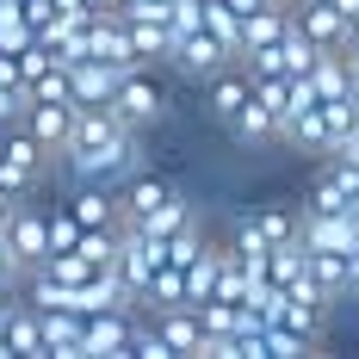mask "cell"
<instances>
[{"instance_id": "obj_27", "label": "cell", "mask_w": 359, "mask_h": 359, "mask_svg": "<svg viewBox=\"0 0 359 359\" xmlns=\"http://www.w3.org/2000/svg\"><path fill=\"white\" fill-rule=\"evenodd\" d=\"M347 69H353V81H347V93H353V106H359V56L347 50Z\"/></svg>"}, {"instance_id": "obj_31", "label": "cell", "mask_w": 359, "mask_h": 359, "mask_svg": "<svg viewBox=\"0 0 359 359\" xmlns=\"http://www.w3.org/2000/svg\"><path fill=\"white\" fill-rule=\"evenodd\" d=\"M291 6H310V0H291Z\"/></svg>"}, {"instance_id": "obj_20", "label": "cell", "mask_w": 359, "mask_h": 359, "mask_svg": "<svg viewBox=\"0 0 359 359\" xmlns=\"http://www.w3.org/2000/svg\"><path fill=\"white\" fill-rule=\"evenodd\" d=\"M161 242H168V266H192L198 254L211 248V236H205V223H198V217H186L174 236H161Z\"/></svg>"}, {"instance_id": "obj_15", "label": "cell", "mask_w": 359, "mask_h": 359, "mask_svg": "<svg viewBox=\"0 0 359 359\" xmlns=\"http://www.w3.org/2000/svg\"><path fill=\"white\" fill-rule=\"evenodd\" d=\"M69 93H74V106H111L118 100V69L100 62V56L69 62Z\"/></svg>"}, {"instance_id": "obj_13", "label": "cell", "mask_w": 359, "mask_h": 359, "mask_svg": "<svg viewBox=\"0 0 359 359\" xmlns=\"http://www.w3.org/2000/svg\"><path fill=\"white\" fill-rule=\"evenodd\" d=\"M168 62H180V69H186V74H198V81H205V74H217V69H223V62H236V56L223 50V37H217L211 25H198V32H192V37H180L174 50H168Z\"/></svg>"}, {"instance_id": "obj_28", "label": "cell", "mask_w": 359, "mask_h": 359, "mask_svg": "<svg viewBox=\"0 0 359 359\" xmlns=\"http://www.w3.org/2000/svg\"><path fill=\"white\" fill-rule=\"evenodd\" d=\"M118 6H124V0H93V13H118Z\"/></svg>"}, {"instance_id": "obj_4", "label": "cell", "mask_w": 359, "mask_h": 359, "mask_svg": "<svg viewBox=\"0 0 359 359\" xmlns=\"http://www.w3.org/2000/svg\"><path fill=\"white\" fill-rule=\"evenodd\" d=\"M137 310H143V304H111V310H93V316H87V347H81V359H124V353H130Z\"/></svg>"}, {"instance_id": "obj_30", "label": "cell", "mask_w": 359, "mask_h": 359, "mask_svg": "<svg viewBox=\"0 0 359 359\" xmlns=\"http://www.w3.org/2000/svg\"><path fill=\"white\" fill-rule=\"evenodd\" d=\"M334 6H341V13H347V19H353V13H359V0H334Z\"/></svg>"}, {"instance_id": "obj_5", "label": "cell", "mask_w": 359, "mask_h": 359, "mask_svg": "<svg viewBox=\"0 0 359 359\" xmlns=\"http://www.w3.org/2000/svg\"><path fill=\"white\" fill-rule=\"evenodd\" d=\"M6 242H13V254L25 260V273L32 266H43L50 260V205H19V211L6 217Z\"/></svg>"}, {"instance_id": "obj_16", "label": "cell", "mask_w": 359, "mask_h": 359, "mask_svg": "<svg viewBox=\"0 0 359 359\" xmlns=\"http://www.w3.org/2000/svg\"><path fill=\"white\" fill-rule=\"evenodd\" d=\"M297 25L316 37L323 50H347V13H341L334 0H310V6H297Z\"/></svg>"}, {"instance_id": "obj_8", "label": "cell", "mask_w": 359, "mask_h": 359, "mask_svg": "<svg viewBox=\"0 0 359 359\" xmlns=\"http://www.w3.org/2000/svg\"><path fill=\"white\" fill-rule=\"evenodd\" d=\"M74 111H81L74 100H25V118H19V124H25L50 155H62V149H69V130H74Z\"/></svg>"}, {"instance_id": "obj_14", "label": "cell", "mask_w": 359, "mask_h": 359, "mask_svg": "<svg viewBox=\"0 0 359 359\" xmlns=\"http://www.w3.org/2000/svg\"><path fill=\"white\" fill-rule=\"evenodd\" d=\"M310 285L328 297V310L347 304V297H353V260L341 248H310Z\"/></svg>"}, {"instance_id": "obj_6", "label": "cell", "mask_w": 359, "mask_h": 359, "mask_svg": "<svg viewBox=\"0 0 359 359\" xmlns=\"http://www.w3.org/2000/svg\"><path fill=\"white\" fill-rule=\"evenodd\" d=\"M149 316L168 334L174 359H211V334H205V316H198L192 304H168V310H149Z\"/></svg>"}, {"instance_id": "obj_29", "label": "cell", "mask_w": 359, "mask_h": 359, "mask_svg": "<svg viewBox=\"0 0 359 359\" xmlns=\"http://www.w3.org/2000/svg\"><path fill=\"white\" fill-rule=\"evenodd\" d=\"M347 260H353V297H359V248H353V254H347Z\"/></svg>"}, {"instance_id": "obj_1", "label": "cell", "mask_w": 359, "mask_h": 359, "mask_svg": "<svg viewBox=\"0 0 359 359\" xmlns=\"http://www.w3.org/2000/svg\"><path fill=\"white\" fill-rule=\"evenodd\" d=\"M62 174L69 180H93V186H124V180L137 174V130L118 124V130L100 137V143L69 149V155H62Z\"/></svg>"}, {"instance_id": "obj_22", "label": "cell", "mask_w": 359, "mask_h": 359, "mask_svg": "<svg viewBox=\"0 0 359 359\" xmlns=\"http://www.w3.org/2000/svg\"><path fill=\"white\" fill-rule=\"evenodd\" d=\"M198 316H205V334H211V353H217V341H229V334H236V323H242V304L211 297V304H198Z\"/></svg>"}, {"instance_id": "obj_12", "label": "cell", "mask_w": 359, "mask_h": 359, "mask_svg": "<svg viewBox=\"0 0 359 359\" xmlns=\"http://www.w3.org/2000/svg\"><path fill=\"white\" fill-rule=\"evenodd\" d=\"M304 248H359V211H304Z\"/></svg>"}, {"instance_id": "obj_17", "label": "cell", "mask_w": 359, "mask_h": 359, "mask_svg": "<svg viewBox=\"0 0 359 359\" xmlns=\"http://www.w3.org/2000/svg\"><path fill=\"white\" fill-rule=\"evenodd\" d=\"M6 347H13V359H43V316L25 297L6 310Z\"/></svg>"}, {"instance_id": "obj_18", "label": "cell", "mask_w": 359, "mask_h": 359, "mask_svg": "<svg viewBox=\"0 0 359 359\" xmlns=\"http://www.w3.org/2000/svg\"><path fill=\"white\" fill-rule=\"evenodd\" d=\"M229 130H236V143H273V137H279V111L266 106V100H248V106L236 111V124H229Z\"/></svg>"}, {"instance_id": "obj_26", "label": "cell", "mask_w": 359, "mask_h": 359, "mask_svg": "<svg viewBox=\"0 0 359 359\" xmlns=\"http://www.w3.org/2000/svg\"><path fill=\"white\" fill-rule=\"evenodd\" d=\"M19 205H25V192H13V186L0 180V217H13V211H19Z\"/></svg>"}, {"instance_id": "obj_3", "label": "cell", "mask_w": 359, "mask_h": 359, "mask_svg": "<svg viewBox=\"0 0 359 359\" xmlns=\"http://www.w3.org/2000/svg\"><path fill=\"white\" fill-rule=\"evenodd\" d=\"M111 106H118V118H124L130 130H149V124L168 111V93H161V81H155L149 62H143V69L118 74V100H111Z\"/></svg>"}, {"instance_id": "obj_10", "label": "cell", "mask_w": 359, "mask_h": 359, "mask_svg": "<svg viewBox=\"0 0 359 359\" xmlns=\"http://www.w3.org/2000/svg\"><path fill=\"white\" fill-rule=\"evenodd\" d=\"M174 192H180V186H174V180H161V174H130L124 186H118V205H124V223H149V217L161 211V205H168ZM124 223H118V229H124Z\"/></svg>"}, {"instance_id": "obj_21", "label": "cell", "mask_w": 359, "mask_h": 359, "mask_svg": "<svg viewBox=\"0 0 359 359\" xmlns=\"http://www.w3.org/2000/svg\"><path fill=\"white\" fill-rule=\"evenodd\" d=\"M130 43H137V56H143L149 69L168 62V43H174L168 37V19H130Z\"/></svg>"}, {"instance_id": "obj_7", "label": "cell", "mask_w": 359, "mask_h": 359, "mask_svg": "<svg viewBox=\"0 0 359 359\" xmlns=\"http://www.w3.org/2000/svg\"><path fill=\"white\" fill-rule=\"evenodd\" d=\"M254 100V74L248 62H223L217 74H205V106H211L217 124H236V111Z\"/></svg>"}, {"instance_id": "obj_2", "label": "cell", "mask_w": 359, "mask_h": 359, "mask_svg": "<svg viewBox=\"0 0 359 359\" xmlns=\"http://www.w3.org/2000/svg\"><path fill=\"white\" fill-rule=\"evenodd\" d=\"M50 161H62V155H50V149L37 143L25 124L0 130V180H6L13 192H25V198H32V192H37V180L50 174Z\"/></svg>"}, {"instance_id": "obj_19", "label": "cell", "mask_w": 359, "mask_h": 359, "mask_svg": "<svg viewBox=\"0 0 359 359\" xmlns=\"http://www.w3.org/2000/svg\"><path fill=\"white\" fill-rule=\"evenodd\" d=\"M310 81H316V93H323V100H347V81H353L347 50H323V56H316V69H310Z\"/></svg>"}, {"instance_id": "obj_24", "label": "cell", "mask_w": 359, "mask_h": 359, "mask_svg": "<svg viewBox=\"0 0 359 359\" xmlns=\"http://www.w3.org/2000/svg\"><path fill=\"white\" fill-rule=\"evenodd\" d=\"M81 248V217L69 205H50V254H69Z\"/></svg>"}, {"instance_id": "obj_9", "label": "cell", "mask_w": 359, "mask_h": 359, "mask_svg": "<svg viewBox=\"0 0 359 359\" xmlns=\"http://www.w3.org/2000/svg\"><path fill=\"white\" fill-rule=\"evenodd\" d=\"M62 205L81 217V229H118V223H124L118 186H93V180H74V192L62 198Z\"/></svg>"}, {"instance_id": "obj_23", "label": "cell", "mask_w": 359, "mask_h": 359, "mask_svg": "<svg viewBox=\"0 0 359 359\" xmlns=\"http://www.w3.org/2000/svg\"><path fill=\"white\" fill-rule=\"evenodd\" d=\"M198 25H205V0H168V37H192L198 32ZM174 43H168V50H174Z\"/></svg>"}, {"instance_id": "obj_25", "label": "cell", "mask_w": 359, "mask_h": 359, "mask_svg": "<svg viewBox=\"0 0 359 359\" xmlns=\"http://www.w3.org/2000/svg\"><path fill=\"white\" fill-rule=\"evenodd\" d=\"M19 118H25V87H6L0 81V130H13Z\"/></svg>"}, {"instance_id": "obj_11", "label": "cell", "mask_w": 359, "mask_h": 359, "mask_svg": "<svg viewBox=\"0 0 359 359\" xmlns=\"http://www.w3.org/2000/svg\"><path fill=\"white\" fill-rule=\"evenodd\" d=\"M37 316H43V359H81V347H87V316L74 304L37 310Z\"/></svg>"}]
</instances>
